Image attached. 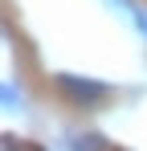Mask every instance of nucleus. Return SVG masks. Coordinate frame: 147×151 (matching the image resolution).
I'll return each instance as SVG.
<instances>
[{"label":"nucleus","mask_w":147,"mask_h":151,"mask_svg":"<svg viewBox=\"0 0 147 151\" xmlns=\"http://www.w3.org/2000/svg\"><path fill=\"white\" fill-rule=\"evenodd\" d=\"M70 151H102V139H98V135H74Z\"/></svg>","instance_id":"f03ea898"},{"label":"nucleus","mask_w":147,"mask_h":151,"mask_svg":"<svg viewBox=\"0 0 147 151\" xmlns=\"http://www.w3.org/2000/svg\"><path fill=\"white\" fill-rule=\"evenodd\" d=\"M4 106H17V86H12V82L4 86Z\"/></svg>","instance_id":"7ed1b4c3"},{"label":"nucleus","mask_w":147,"mask_h":151,"mask_svg":"<svg viewBox=\"0 0 147 151\" xmlns=\"http://www.w3.org/2000/svg\"><path fill=\"white\" fill-rule=\"evenodd\" d=\"M61 86L70 94H78V98H106L110 94V86H102V82H78L74 74H61Z\"/></svg>","instance_id":"f257e3e1"}]
</instances>
